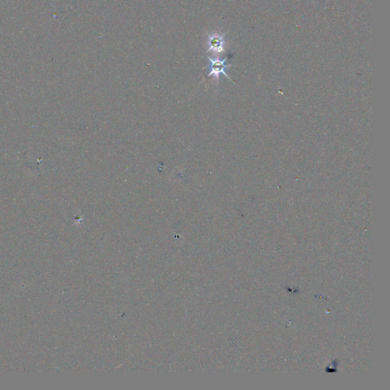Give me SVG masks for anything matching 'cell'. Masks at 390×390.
Returning <instances> with one entry per match:
<instances>
[{
  "label": "cell",
  "instance_id": "obj_1",
  "mask_svg": "<svg viewBox=\"0 0 390 390\" xmlns=\"http://www.w3.org/2000/svg\"><path fill=\"white\" fill-rule=\"evenodd\" d=\"M210 61V66L208 69L210 70L208 76H214V77L218 78L219 76L221 74H224V76H227L229 80L232 81V79L229 78V76L227 74L226 72V69L229 68L231 65H227V58L224 60L215 59L213 60L210 58H208Z\"/></svg>",
  "mask_w": 390,
  "mask_h": 390
},
{
  "label": "cell",
  "instance_id": "obj_2",
  "mask_svg": "<svg viewBox=\"0 0 390 390\" xmlns=\"http://www.w3.org/2000/svg\"><path fill=\"white\" fill-rule=\"evenodd\" d=\"M208 36V40H207L208 50L207 51L215 53L223 52L224 51V45H225L224 35L214 34Z\"/></svg>",
  "mask_w": 390,
  "mask_h": 390
}]
</instances>
